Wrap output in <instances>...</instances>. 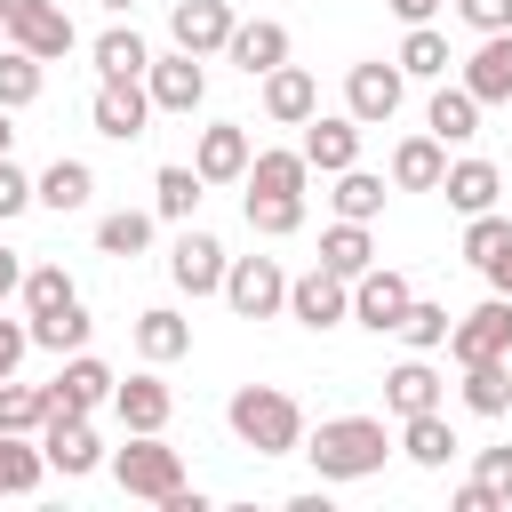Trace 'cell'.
Returning a JSON list of instances; mask_svg holds the SVG:
<instances>
[{"mask_svg": "<svg viewBox=\"0 0 512 512\" xmlns=\"http://www.w3.org/2000/svg\"><path fill=\"white\" fill-rule=\"evenodd\" d=\"M296 152H304V168L336 176V168H352V160H360V120H352V112H312Z\"/></svg>", "mask_w": 512, "mask_h": 512, "instance_id": "obj_15", "label": "cell"}, {"mask_svg": "<svg viewBox=\"0 0 512 512\" xmlns=\"http://www.w3.org/2000/svg\"><path fill=\"white\" fill-rule=\"evenodd\" d=\"M440 8H448V0H392V16H400V24H432Z\"/></svg>", "mask_w": 512, "mask_h": 512, "instance_id": "obj_50", "label": "cell"}, {"mask_svg": "<svg viewBox=\"0 0 512 512\" xmlns=\"http://www.w3.org/2000/svg\"><path fill=\"white\" fill-rule=\"evenodd\" d=\"M24 288V264H16V248H0V296H16Z\"/></svg>", "mask_w": 512, "mask_h": 512, "instance_id": "obj_51", "label": "cell"}, {"mask_svg": "<svg viewBox=\"0 0 512 512\" xmlns=\"http://www.w3.org/2000/svg\"><path fill=\"white\" fill-rule=\"evenodd\" d=\"M400 80H448V40L432 32V24H408V40H400Z\"/></svg>", "mask_w": 512, "mask_h": 512, "instance_id": "obj_36", "label": "cell"}, {"mask_svg": "<svg viewBox=\"0 0 512 512\" xmlns=\"http://www.w3.org/2000/svg\"><path fill=\"white\" fill-rule=\"evenodd\" d=\"M448 352H456V368H472V360H512V296L488 288V304H472V312L448 328Z\"/></svg>", "mask_w": 512, "mask_h": 512, "instance_id": "obj_6", "label": "cell"}, {"mask_svg": "<svg viewBox=\"0 0 512 512\" xmlns=\"http://www.w3.org/2000/svg\"><path fill=\"white\" fill-rule=\"evenodd\" d=\"M248 128L240 120H216V128H200V144H192V168H200V184H240L248 176Z\"/></svg>", "mask_w": 512, "mask_h": 512, "instance_id": "obj_17", "label": "cell"}, {"mask_svg": "<svg viewBox=\"0 0 512 512\" xmlns=\"http://www.w3.org/2000/svg\"><path fill=\"white\" fill-rule=\"evenodd\" d=\"M424 128H432L440 144H472V136H480V96H472L464 80H456V88L440 80V88H432V104H424Z\"/></svg>", "mask_w": 512, "mask_h": 512, "instance_id": "obj_24", "label": "cell"}, {"mask_svg": "<svg viewBox=\"0 0 512 512\" xmlns=\"http://www.w3.org/2000/svg\"><path fill=\"white\" fill-rule=\"evenodd\" d=\"M464 88L480 104H512V32H480V48L464 56Z\"/></svg>", "mask_w": 512, "mask_h": 512, "instance_id": "obj_21", "label": "cell"}, {"mask_svg": "<svg viewBox=\"0 0 512 512\" xmlns=\"http://www.w3.org/2000/svg\"><path fill=\"white\" fill-rule=\"evenodd\" d=\"M0 32H8V48L40 56V64H64V56H72V40H80V32H72V16H64L56 0H16Z\"/></svg>", "mask_w": 512, "mask_h": 512, "instance_id": "obj_5", "label": "cell"}, {"mask_svg": "<svg viewBox=\"0 0 512 512\" xmlns=\"http://www.w3.org/2000/svg\"><path fill=\"white\" fill-rule=\"evenodd\" d=\"M400 456H408V464H424V472H440V464L456 456V424H448L440 408H424V416H400Z\"/></svg>", "mask_w": 512, "mask_h": 512, "instance_id": "obj_27", "label": "cell"}, {"mask_svg": "<svg viewBox=\"0 0 512 512\" xmlns=\"http://www.w3.org/2000/svg\"><path fill=\"white\" fill-rule=\"evenodd\" d=\"M304 176H312L304 152H248V176L240 184L248 192H304Z\"/></svg>", "mask_w": 512, "mask_h": 512, "instance_id": "obj_38", "label": "cell"}, {"mask_svg": "<svg viewBox=\"0 0 512 512\" xmlns=\"http://www.w3.org/2000/svg\"><path fill=\"white\" fill-rule=\"evenodd\" d=\"M32 200L56 208V216H80V208L96 200V168H88V160H48V168L32 176Z\"/></svg>", "mask_w": 512, "mask_h": 512, "instance_id": "obj_23", "label": "cell"}, {"mask_svg": "<svg viewBox=\"0 0 512 512\" xmlns=\"http://www.w3.org/2000/svg\"><path fill=\"white\" fill-rule=\"evenodd\" d=\"M8 8H16V0H0V24H8Z\"/></svg>", "mask_w": 512, "mask_h": 512, "instance_id": "obj_55", "label": "cell"}, {"mask_svg": "<svg viewBox=\"0 0 512 512\" xmlns=\"http://www.w3.org/2000/svg\"><path fill=\"white\" fill-rule=\"evenodd\" d=\"M312 112H320V80H312L304 64H272V72H264V120L304 128Z\"/></svg>", "mask_w": 512, "mask_h": 512, "instance_id": "obj_19", "label": "cell"}, {"mask_svg": "<svg viewBox=\"0 0 512 512\" xmlns=\"http://www.w3.org/2000/svg\"><path fill=\"white\" fill-rule=\"evenodd\" d=\"M40 456H48V472L80 480V472H96V464H104V440H96V424H88V416H48V424H40Z\"/></svg>", "mask_w": 512, "mask_h": 512, "instance_id": "obj_14", "label": "cell"}, {"mask_svg": "<svg viewBox=\"0 0 512 512\" xmlns=\"http://www.w3.org/2000/svg\"><path fill=\"white\" fill-rule=\"evenodd\" d=\"M144 64H152V48L136 40V24H112L96 40V80H144Z\"/></svg>", "mask_w": 512, "mask_h": 512, "instance_id": "obj_32", "label": "cell"}, {"mask_svg": "<svg viewBox=\"0 0 512 512\" xmlns=\"http://www.w3.org/2000/svg\"><path fill=\"white\" fill-rule=\"evenodd\" d=\"M320 264H328L336 280H360V272L376 264V240H368V224H352V216H336V224L320 232Z\"/></svg>", "mask_w": 512, "mask_h": 512, "instance_id": "obj_28", "label": "cell"}, {"mask_svg": "<svg viewBox=\"0 0 512 512\" xmlns=\"http://www.w3.org/2000/svg\"><path fill=\"white\" fill-rule=\"evenodd\" d=\"M88 120H96V136H112V144H136V136H144V120H152V96H144V80H96V96H88Z\"/></svg>", "mask_w": 512, "mask_h": 512, "instance_id": "obj_11", "label": "cell"}, {"mask_svg": "<svg viewBox=\"0 0 512 512\" xmlns=\"http://www.w3.org/2000/svg\"><path fill=\"white\" fill-rule=\"evenodd\" d=\"M464 408L472 416H504L512 408V360H472L464 368Z\"/></svg>", "mask_w": 512, "mask_h": 512, "instance_id": "obj_35", "label": "cell"}, {"mask_svg": "<svg viewBox=\"0 0 512 512\" xmlns=\"http://www.w3.org/2000/svg\"><path fill=\"white\" fill-rule=\"evenodd\" d=\"M408 296H416V288H408L392 264H368V272L352 280V320H360V328H376V336H392V328H400V312H408Z\"/></svg>", "mask_w": 512, "mask_h": 512, "instance_id": "obj_13", "label": "cell"}, {"mask_svg": "<svg viewBox=\"0 0 512 512\" xmlns=\"http://www.w3.org/2000/svg\"><path fill=\"white\" fill-rule=\"evenodd\" d=\"M232 24H240V16H232L224 0H176V8H168V32H176L184 56H224Z\"/></svg>", "mask_w": 512, "mask_h": 512, "instance_id": "obj_16", "label": "cell"}, {"mask_svg": "<svg viewBox=\"0 0 512 512\" xmlns=\"http://www.w3.org/2000/svg\"><path fill=\"white\" fill-rule=\"evenodd\" d=\"M96 248H104V256H144V248H152V216H144V208H112V216L96 224Z\"/></svg>", "mask_w": 512, "mask_h": 512, "instance_id": "obj_39", "label": "cell"}, {"mask_svg": "<svg viewBox=\"0 0 512 512\" xmlns=\"http://www.w3.org/2000/svg\"><path fill=\"white\" fill-rule=\"evenodd\" d=\"M288 320L296 328H336V320H352V280H336L328 264H312V272H296L288 280Z\"/></svg>", "mask_w": 512, "mask_h": 512, "instance_id": "obj_8", "label": "cell"}, {"mask_svg": "<svg viewBox=\"0 0 512 512\" xmlns=\"http://www.w3.org/2000/svg\"><path fill=\"white\" fill-rule=\"evenodd\" d=\"M24 208H32V176L0 152V224H8V216H24Z\"/></svg>", "mask_w": 512, "mask_h": 512, "instance_id": "obj_46", "label": "cell"}, {"mask_svg": "<svg viewBox=\"0 0 512 512\" xmlns=\"http://www.w3.org/2000/svg\"><path fill=\"white\" fill-rule=\"evenodd\" d=\"M40 480H48L40 432H0V496H32Z\"/></svg>", "mask_w": 512, "mask_h": 512, "instance_id": "obj_30", "label": "cell"}, {"mask_svg": "<svg viewBox=\"0 0 512 512\" xmlns=\"http://www.w3.org/2000/svg\"><path fill=\"white\" fill-rule=\"evenodd\" d=\"M400 96H408L400 64H352V72H344V112H352L360 128H384V120L400 112Z\"/></svg>", "mask_w": 512, "mask_h": 512, "instance_id": "obj_10", "label": "cell"}, {"mask_svg": "<svg viewBox=\"0 0 512 512\" xmlns=\"http://www.w3.org/2000/svg\"><path fill=\"white\" fill-rule=\"evenodd\" d=\"M224 64H232V72H248V80H264L272 64H288V24H272V16H256V24H232V40H224Z\"/></svg>", "mask_w": 512, "mask_h": 512, "instance_id": "obj_18", "label": "cell"}, {"mask_svg": "<svg viewBox=\"0 0 512 512\" xmlns=\"http://www.w3.org/2000/svg\"><path fill=\"white\" fill-rule=\"evenodd\" d=\"M216 296H224L240 320H272V312H288V272H280L272 256H232Z\"/></svg>", "mask_w": 512, "mask_h": 512, "instance_id": "obj_4", "label": "cell"}, {"mask_svg": "<svg viewBox=\"0 0 512 512\" xmlns=\"http://www.w3.org/2000/svg\"><path fill=\"white\" fill-rule=\"evenodd\" d=\"M504 248H512V224H504L496 208H480V216H464V264H480V272H488V264H496Z\"/></svg>", "mask_w": 512, "mask_h": 512, "instance_id": "obj_42", "label": "cell"}, {"mask_svg": "<svg viewBox=\"0 0 512 512\" xmlns=\"http://www.w3.org/2000/svg\"><path fill=\"white\" fill-rule=\"evenodd\" d=\"M96 8H112V16H128V8H136V0H96Z\"/></svg>", "mask_w": 512, "mask_h": 512, "instance_id": "obj_54", "label": "cell"}, {"mask_svg": "<svg viewBox=\"0 0 512 512\" xmlns=\"http://www.w3.org/2000/svg\"><path fill=\"white\" fill-rule=\"evenodd\" d=\"M40 392H48V416H96V408L112 400V368H104L96 352H64V368H56Z\"/></svg>", "mask_w": 512, "mask_h": 512, "instance_id": "obj_7", "label": "cell"}, {"mask_svg": "<svg viewBox=\"0 0 512 512\" xmlns=\"http://www.w3.org/2000/svg\"><path fill=\"white\" fill-rule=\"evenodd\" d=\"M496 504H512V448H480V472H472Z\"/></svg>", "mask_w": 512, "mask_h": 512, "instance_id": "obj_45", "label": "cell"}, {"mask_svg": "<svg viewBox=\"0 0 512 512\" xmlns=\"http://www.w3.org/2000/svg\"><path fill=\"white\" fill-rule=\"evenodd\" d=\"M240 208H248V232H264V240H288L304 224V192H248Z\"/></svg>", "mask_w": 512, "mask_h": 512, "instance_id": "obj_37", "label": "cell"}, {"mask_svg": "<svg viewBox=\"0 0 512 512\" xmlns=\"http://www.w3.org/2000/svg\"><path fill=\"white\" fill-rule=\"evenodd\" d=\"M384 408L392 416H424V408H440V376H432V360L416 352V360H400L392 376H384Z\"/></svg>", "mask_w": 512, "mask_h": 512, "instance_id": "obj_29", "label": "cell"}, {"mask_svg": "<svg viewBox=\"0 0 512 512\" xmlns=\"http://www.w3.org/2000/svg\"><path fill=\"white\" fill-rule=\"evenodd\" d=\"M200 192H208V184H200V168H176V160H168V168L152 176V216H168V224H192Z\"/></svg>", "mask_w": 512, "mask_h": 512, "instance_id": "obj_33", "label": "cell"}, {"mask_svg": "<svg viewBox=\"0 0 512 512\" xmlns=\"http://www.w3.org/2000/svg\"><path fill=\"white\" fill-rule=\"evenodd\" d=\"M456 512H504V504H496L480 480H464V488H456Z\"/></svg>", "mask_w": 512, "mask_h": 512, "instance_id": "obj_49", "label": "cell"}, {"mask_svg": "<svg viewBox=\"0 0 512 512\" xmlns=\"http://www.w3.org/2000/svg\"><path fill=\"white\" fill-rule=\"evenodd\" d=\"M40 424H48V392L0 376V432H40Z\"/></svg>", "mask_w": 512, "mask_h": 512, "instance_id": "obj_41", "label": "cell"}, {"mask_svg": "<svg viewBox=\"0 0 512 512\" xmlns=\"http://www.w3.org/2000/svg\"><path fill=\"white\" fill-rule=\"evenodd\" d=\"M40 96V56H24V48H0V104L8 112H24Z\"/></svg>", "mask_w": 512, "mask_h": 512, "instance_id": "obj_43", "label": "cell"}, {"mask_svg": "<svg viewBox=\"0 0 512 512\" xmlns=\"http://www.w3.org/2000/svg\"><path fill=\"white\" fill-rule=\"evenodd\" d=\"M304 456H312L320 488H328V480H368V472H384L392 432H384V416H328V424L304 440Z\"/></svg>", "mask_w": 512, "mask_h": 512, "instance_id": "obj_2", "label": "cell"}, {"mask_svg": "<svg viewBox=\"0 0 512 512\" xmlns=\"http://www.w3.org/2000/svg\"><path fill=\"white\" fill-rule=\"evenodd\" d=\"M136 352H144L152 368H168V360H184V352H192V320H184V312H168V304H152V312H136Z\"/></svg>", "mask_w": 512, "mask_h": 512, "instance_id": "obj_26", "label": "cell"}, {"mask_svg": "<svg viewBox=\"0 0 512 512\" xmlns=\"http://www.w3.org/2000/svg\"><path fill=\"white\" fill-rule=\"evenodd\" d=\"M448 328H456V320H448V304L408 296V312H400V328H392V336H408V352H440V344H448Z\"/></svg>", "mask_w": 512, "mask_h": 512, "instance_id": "obj_40", "label": "cell"}, {"mask_svg": "<svg viewBox=\"0 0 512 512\" xmlns=\"http://www.w3.org/2000/svg\"><path fill=\"white\" fill-rule=\"evenodd\" d=\"M224 264H232V256H224V240H216V232H200V224H184V232H176V248H168V280H176L184 296H216V288H224Z\"/></svg>", "mask_w": 512, "mask_h": 512, "instance_id": "obj_9", "label": "cell"}, {"mask_svg": "<svg viewBox=\"0 0 512 512\" xmlns=\"http://www.w3.org/2000/svg\"><path fill=\"white\" fill-rule=\"evenodd\" d=\"M32 352V320H0V376H16Z\"/></svg>", "mask_w": 512, "mask_h": 512, "instance_id": "obj_48", "label": "cell"}, {"mask_svg": "<svg viewBox=\"0 0 512 512\" xmlns=\"http://www.w3.org/2000/svg\"><path fill=\"white\" fill-rule=\"evenodd\" d=\"M440 176H448V144H440L432 128L392 144V184H400V192H440Z\"/></svg>", "mask_w": 512, "mask_h": 512, "instance_id": "obj_22", "label": "cell"}, {"mask_svg": "<svg viewBox=\"0 0 512 512\" xmlns=\"http://www.w3.org/2000/svg\"><path fill=\"white\" fill-rule=\"evenodd\" d=\"M8 144H16V128H8V104H0V152H8Z\"/></svg>", "mask_w": 512, "mask_h": 512, "instance_id": "obj_53", "label": "cell"}, {"mask_svg": "<svg viewBox=\"0 0 512 512\" xmlns=\"http://www.w3.org/2000/svg\"><path fill=\"white\" fill-rule=\"evenodd\" d=\"M488 288H496V296H512V248H504V256L488 264Z\"/></svg>", "mask_w": 512, "mask_h": 512, "instance_id": "obj_52", "label": "cell"}, {"mask_svg": "<svg viewBox=\"0 0 512 512\" xmlns=\"http://www.w3.org/2000/svg\"><path fill=\"white\" fill-rule=\"evenodd\" d=\"M144 96H152V112H200V96H208V72H200V56H152L144 64Z\"/></svg>", "mask_w": 512, "mask_h": 512, "instance_id": "obj_12", "label": "cell"}, {"mask_svg": "<svg viewBox=\"0 0 512 512\" xmlns=\"http://www.w3.org/2000/svg\"><path fill=\"white\" fill-rule=\"evenodd\" d=\"M224 424H232V440L256 448V456H296V448H304V408H296L280 384H240V392L224 400Z\"/></svg>", "mask_w": 512, "mask_h": 512, "instance_id": "obj_1", "label": "cell"}, {"mask_svg": "<svg viewBox=\"0 0 512 512\" xmlns=\"http://www.w3.org/2000/svg\"><path fill=\"white\" fill-rule=\"evenodd\" d=\"M112 416L128 424V432H168V416H176V392L160 384V376H112Z\"/></svg>", "mask_w": 512, "mask_h": 512, "instance_id": "obj_20", "label": "cell"}, {"mask_svg": "<svg viewBox=\"0 0 512 512\" xmlns=\"http://www.w3.org/2000/svg\"><path fill=\"white\" fill-rule=\"evenodd\" d=\"M88 328H96V320H88V304H80V296H72V304H56V312H32V344H40V352H56V360H64V352H88Z\"/></svg>", "mask_w": 512, "mask_h": 512, "instance_id": "obj_31", "label": "cell"}, {"mask_svg": "<svg viewBox=\"0 0 512 512\" xmlns=\"http://www.w3.org/2000/svg\"><path fill=\"white\" fill-rule=\"evenodd\" d=\"M80 288H72V272L64 264H32L24 272V312H56V304H72Z\"/></svg>", "mask_w": 512, "mask_h": 512, "instance_id": "obj_44", "label": "cell"}, {"mask_svg": "<svg viewBox=\"0 0 512 512\" xmlns=\"http://www.w3.org/2000/svg\"><path fill=\"white\" fill-rule=\"evenodd\" d=\"M440 192H448V208H456V216H480V208H496V192H504V168H496V160H448Z\"/></svg>", "mask_w": 512, "mask_h": 512, "instance_id": "obj_25", "label": "cell"}, {"mask_svg": "<svg viewBox=\"0 0 512 512\" xmlns=\"http://www.w3.org/2000/svg\"><path fill=\"white\" fill-rule=\"evenodd\" d=\"M112 480L128 488V496H144V504H160L176 480H184V456L160 440V432H128V448H112Z\"/></svg>", "mask_w": 512, "mask_h": 512, "instance_id": "obj_3", "label": "cell"}, {"mask_svg": "<svg viewBox=\"0 0 512 512\" xmlns=\"http://www.w3.org/2000/svg\"><path fill=\"white\" fill-rule=\"evenodd\" d=\"M456 16L472 32H512V0H456Z\"/></svg>", "mask_w": 512, "mask_h": 512, "instance_id": "obj_47", "label": "cell"}, {"mask_svg": "<svg viewBox=\"0 0 512 512\" xmlns=\"http://www.w3.org/2000/svg\"><path fill=\"white\" fill-rule=\"evenodd\" d=\"M328 200H336V216L376 224V216H384V176H368V168L352 160V168H336V192H328Z\"/></svg>", "mask_w": 512, "mask_h": 512, "instance_id": "obj_34", "label": "cell"}]
</instances>
